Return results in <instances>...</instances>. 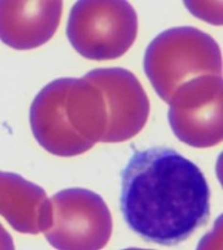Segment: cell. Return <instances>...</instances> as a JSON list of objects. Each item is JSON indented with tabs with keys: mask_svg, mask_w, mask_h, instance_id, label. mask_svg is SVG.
I'll return each instance as SVG.
<instances>
[{
	"mask_svg": "<svg viewBox=\"0 0 223 250\" xmlns=\"http://www.w3.org/2000/svg\"><path fill=\"white\" fill-rule=\"evenodd\" d=\"M206 176L175 149L135 151L122 174L120 209L127 225L146 242L178 245L209 219Z\"/></svg>",
	"mask_w": 223,
	"mask_h": 250,
	"instance_id": "obj_1",
	"label": "cell"
},
{
	"mask_svg": "<svg viewBox=\"0 0 223 250\" xmlns=\"http://www.w3.org/2000/svg\"><path fill=\"white\" fill-rule=\"evenodd\" d=\"M37 142L57 156H75L103 142L108 106L102 89L87 78H62L39 91L30 106Z\"/></svg>",
	"mask_w": 223,
	"mask_h": 250,
	"instance_id": "obj_2",
	"label": "cell"
},
{
	"mask_svg": "<svg viewBox=\"0 0 223 250\" xmlns=\"http://www.w3.org/2000/svg\"><path fill=\"white\" fill-rule=\"evenodd\" d=\"M144 71L156 93L169 103L184 83L202 75L222 77V53L209 34L193 26H176L152 40Z\"/></svg>",
	"mask_w": 223,
	"mask_h": 250,
	"instance_id": "obj_3",
	"label": "cell"
},
{
	"mask_svg": "<svg viewBox=\"0 0 223 250\" xmlns=\"http://www.w3.org/2000/svg\"><path fill=\"white\" fill-rule=\"evenodd\" d=\"M137 34V13L124 0L77 1L67 25L73 48L92 60L122 57L134 44Z\"/></svg>",
	"mask_w": 223,
	"mask_h": 250,
	"instance_id": "obj_4",
	"label": "cell"
},
{
	"mask_svg": "<svg viewBox=\"0 0 223 250\" xmlns=\"http://www.w3.org/2000/svg\"><path fill=\"white\" fill-rule=\"evenodd\" d=\"M52 224L46 240L59 250H98L108 244L112 214L102 196L83 188L58 191L52 199Z\"/></svg>",
	"mask_w": 223,
	"mask_h": 250,
	"instance_id": "obj_5",
	"label": "cell"
},
{
	"mask_svg": "<svg viewBox=\"0 0 223 250\" xmlns=\"http://www.w3.org/2000/svg\"><path fill=\"white\" fill-rule=\"evenodd\" d=\"M168 120L178 140L212 148L223 139V80L202 75L184 83L169 100Z\"/></svg>",
	"mask_w": 223,
	"mask_h": 250,
	"instance_id": "obj_6",
	"label": "cell"
},
{
	"mask_svg": "<svg viewBox=\"0 0 223 250\" xmlns=\"http://www.w3.org/2000/svg\"><path fill=\"white\" fill-rule=\"evenodd\" d=\"M84 78L95 83L108 106V129L102 143H122L144 128L149 115L146 90L132 71L122 68L94 69Z\"/></svg>",
	"mask_w": 223,
	"mask_h": 250,
	"instance_id": "obj_7",
	"label": "cell"
},
{
	"mask_svg": "<svg viewBox=\"0 0 223 250\" xmlns=\"http://www.w3.org/2000/svg\"><path fill=\"white\" fill-rule=\"evenodd\" d=\"M63 13L60 0L0 1V37L18 50H29L52 39Z\"/></svg>",
	"mask_w": 223,
	"mask_h": 250,
	"instance_id": "obj_8",
	"label": "cell"
},
{
	"mask_svg": "<svg viewBox=\"0 0 223 250\" xmlns=\"http://www.w3.org/2000/svg\"><path fill=\"white\" fill-rule=\"evenodd\" d=\"M0 210L14 230L37 235L52 224V200L44 189L15 173L0 174Z\"/></svg>",
	"mask_w": 223,
	"mask_h": 250,
	"instance_id": "obj_9",
	"label": "cell"
},
{
	"mask_svg": "<svg viewBox=\"0 0 223 250\" xmlns=\"http://www.w3.org/2000/svg\"><path fill=\"white\" fill-rule=\"evenodd\" d=\"M213 4L215 3H211V5H206V3H201V1H186L187 8L196 17L200 18V19L207 20L209 23L217 24V21L215 20V17L218 18V20L222 21V18H221V5H218L215 9H212Z\"/></svg>",
	"mask_w": 223,
	"mask_h": 250,
	"instance_id": "obj_10",
	"label": "cell"
}]
</instances>
